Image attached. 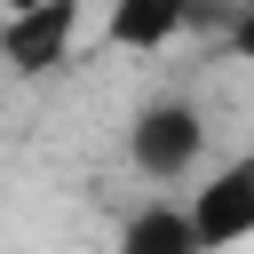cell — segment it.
I'll use <instances>...</instances> for the list:
<instances>
[{"mask_svg":"<svg viewBox=\"0 0 254 254\" xmlns=\"http://www.w3.org/2000/svg\"><path fill=\"white\" fill-rule=\"evenodd\" d=\"M127 167L143 183H190L206 167V111L190 95H151L127 119Z\"/></svg>","mask_w":254,"mask_h":254,"instance_id":"6da1fadb","label":"cell"},{"mask_svg":"<svg viewBox=\"0 0 254 254\" xmlns=\"http://www.w3.org/2000/svg\"><path fill=\"white\" fill-rule=\"evenodd\" d=\"M183 214H190V246H198V254L246 246V238H254V143L230 151L222 167H198Z\"/></svg>","mask_w":254,"mask_h":254,"instance_id":"7a4b0ae2","label":"cell"},{"mask_svg":"<svg viewBox=\"0 0 254 254\" xmlns=\"http://www.w3.org/2000/svg\"><path fill=\"white\" fill-rule=\"evenodd\" d=\"M79 16L87 0H8V32H0V64L16 79H48L71 64L79 48Z\"/></svg>","mask_w":254,"mask_h":254,"instance_id":"3957f363","label":"cell"},{"mask_svg":"<svg viewBox=\"0 0 254 254\" xmlns=\"http://www.w3.org/2000/svg\"><path fill=\"white\" fill-rule=\"evenodd\" d=\"M190 16H198V0H103V40L127 56H159L167 40H183Z\"/></svg>","mask_w":254,"mask_h":254,"instance_id":"277c9868","label":"cell"},{"mask_svg":"<svg viewBox=\"0 0 254 254\" xmlns=\"http://www.w3.org/2000/svg\"><path fill=\"white\" fill-rule=\"evenodd\" d=\"M119 246H127V254H198V246H190V214H183L175 198L127 214V222H119Z\"/></svg>","mask_w":254,"mask_h":254,"instance_id":"5b68a950","label":"cell"},{"mask_svg":"<svg viewBox=\"0 0 254 254\" xmlns=\"http://www.w3.org/2000/svg\"><path fill=\"white\" fill-rule=\"evenodd\" d=\"M230 48H238V56H246V64H254V0H246V8H238V16H230Z\"/></svg>","mask_w":254,"mask_h":254,"instance_id":"8992f818","label":"cell"},{"mask_svg":"<svg viewBox=\"0 0 254 254\" xmlns=\"http://www.w3.org/2000/svg\"><path fill=\"white\" fill-rule=\"evenodd\" d=\"M0 32H8V0H0Z\"/></svg>","mask_w":254,"mask_h":254,"instance_id":"52a82bcc","label":"cell"}]
</instances>
